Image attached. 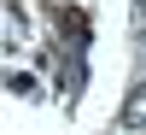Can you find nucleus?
<instances>
[{"label":"nucleus","mask_w":146,"mask_h":135,"mask_svg":"<svg viewBox=\"0 0 146 135\" xmlns=\"http://www.w3.org/2000/svg\"><path fill=\"white\" fill-rule=\"evenodd\" d=\"M23 41H29V18H23V12H18V0H6V47H12V53H18Z\"/></svg>","instance_id":"nucleus-2"},{"label":"nucleus","mask_w":146,"mask_h":135,"mask_svg":"<svg viewBox=\"0 0 146 135\" xmlns=\"http://www.w3.org/2000/svg\"><path fill=\"white\" fill-rule=\"evenodd\" d=\"M140 59H146V12H140Z\"/></svg>","instance_id":"nucleus-4"},{"label":"nucleus","mask_w":146,"mask_h":135,"mask_svg":"<svg viewBox=\"0 0 146 135\" xmlns=\"http://www.w3.org/2000/svg\"><path fill=\"white\" fill-rule=\"evenodd\" d=\"M6 94H12V100H29V94H35V77H29V71H6Z\"/></svg>","instance_id":"nucleus-3"},{"label":"nucleus","mask_w":146,"mask_h":135,"mask_svg":"<svg viewBox=\"0 0 146 135\" xmlns=\"http://www.w3.org/2000/svg\"><path fill=\"white\" fill-rule=\"evenodd\" d=\"M117 124L123 129H146V71L135 82H129V94H123V112H117Z\"/></svg>","instance_id":"nucleus-1"}]
</instances>
